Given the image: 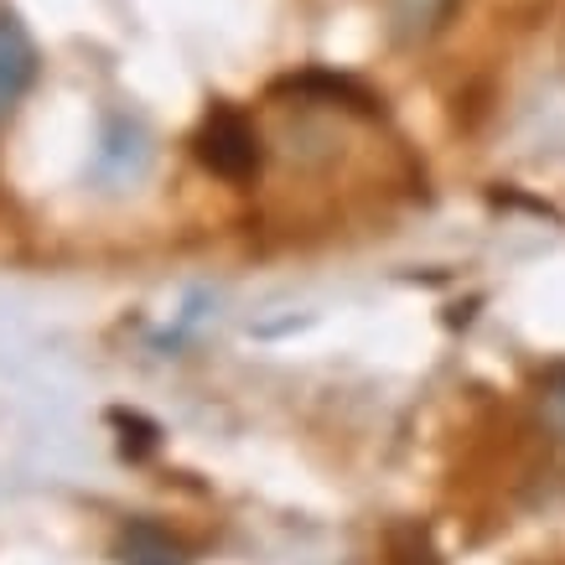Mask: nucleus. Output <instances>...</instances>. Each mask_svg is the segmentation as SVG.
I'll use <instances>...</instances> for the list:
<instances>
[{
    "label": "nucleus",
    "mask_w": 565,
    "mask_h": 565,
    "mask_svg": "<svg viewBox=\"0 0 565 565\" xmlns=\"http://www.w3.org/2000/svg\"><path fill=\"white\" fill-rule=\"evenodd\" d=\"M36 84V42L26 36L17 17L0 11V125L17 115V104Z\"/></svg>",
    "instance_id": "f03ea898"
},
{
    "label": "nucleus",
    "mask_w": 565,
    "mask_h": 565,
    "mask_svg": "<svg viewBox=\"0 0 565 565\" xmlns=\"http://www.w3.org/2000/svg\"><path fill=\"white\" fill-rule=\"evenodd\" d=\"M136 565H172V561H136Z\"/></svg>",
    "instance_id": "39448f33"
},
{
    "label": "nucleus",
    "mask_w": 565,
    "mask_h": 565,
    "mask_svg": "<svg viewBox=\"0 0 565 565\" xmlns=\"http://www.w3.org/2000/svg\"><path fill=\"white\" fill-rule=\"evenodd\" d=\"M390 555H394L390 565H436L430 561V545L420 540V534H411V530L390 534Z\"/></svg>",
    "instance_id": "20e7f679"
},
{
    "label": "nucleus",
    "mask_w": 565,
    "mask_h": 565,
    "mask_svg": "<svg viewBox=\"0 0 565 565\" xmlns=\"http://www.w3.org/2000/svg\"><path fill=\"white\" fill-rule=\"evenodd\" d=\"M192 151H198V161H203L213 177H223V182H249V177L259 172L255 125L244 120V115H234V109H213L203 120V130H198V140H192Z\"/></svg>",
    "instance_id": "f257e3e1"
},
{
    "label": "nucleus",
    "mask_w": 565,
    "mask_h": 565,
    "mask_svg": "<svg viewBox=\"0 0 565 565\" xmlns=\"http://www.w3.org/2000/svg\"><path fill=\"white\" fill-rule=\"evenodd\" d=\"M534 415H540V430H545L555 446H565V369L545 374L540 394H534Z\"/></svg>",
    "instance_id": "7ed1b4c3"
}]
</instances>
